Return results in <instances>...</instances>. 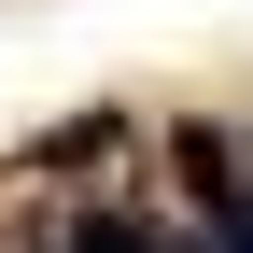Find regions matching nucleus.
<instances>
[{
    "label": "nucleus",
    "instance_id": "obj_1",
    "mask_svg": "<svg viewBox=\"0 0 253 253\" xmlns=\"http://www.w3.org/2000/svg\"><path fill=\"white\" fill-rule=\"evenodd\" d=\"M71 253H155V239L126 225V211H84V225H71Z\"/></svg>",
    "mask_w": 253,
    "mask_h": 253
}]
</instances>
